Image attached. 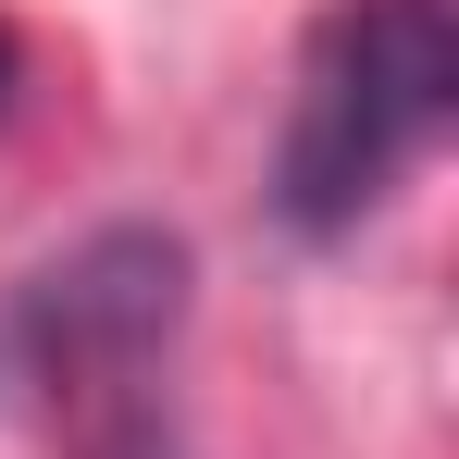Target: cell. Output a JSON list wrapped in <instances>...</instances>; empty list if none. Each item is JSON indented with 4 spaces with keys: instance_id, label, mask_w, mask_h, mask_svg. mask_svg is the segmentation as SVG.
Returning <instances> with one entry per match:
<instances>
[{
    "instance_id": "1",
    "label": "cell",
    "mask_w": 459,
    "mask_h": 459,
    "mask_svg": "<svg viewBox=\"0 0 459 459\" xmlns=\"http://www.w3.org/2000/svg\"><path fill=\"white\" fill-rule=\"evenodd\" d=\"M459 112V13L447 0H335L299 50L286 137H273V224L286 236H360L435 161Z\"/></svg>"
},
{
    "instance_id": "2",
    "label": "cell",
    "mask_w": 459,
    "mask_h": 459,
    "mask_svg": "<svg viewBox=\"0 0 459 459\" xmlns=\"http://www.w3.org/2000/svg\"><path fill=\"white\" fill-rule=\"evenodd\" d=\"M174 310H186V248L150 236V224H112V236H87L75 261L38 273L25 323L50 348V373L87 385V373H150L161 335H174Z\"/></svg>"
}]
</instances>
